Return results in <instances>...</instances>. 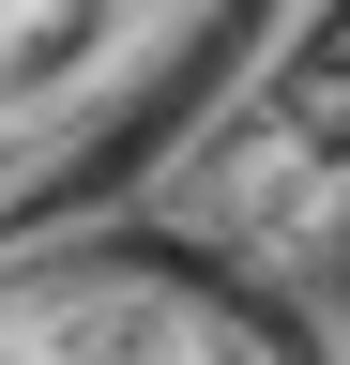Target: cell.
Wrapping results in <instances>:
<instances>
[{"mask_svg": "<svg viewBox=\"0 0 350 365\" xmlns=\"http://www.w3.org/2000/svg\"><path fill=\"white\" fill-rule=\"evenodd\" d=\"M274 137H289V153H320V168H350V0L274 61Z\"/></svg>", "mask_w": 350, "mask_h": 365, "instance_id": "3957f363", "label": "cell"}, {"mask_svg": "<svg viewBox=\"0 0 350 365\" xmlns=\"http://www.w3.org/2000/svg\"><path fill=\"white\" fill-rule=\"evenodd\" d=\"M274 0H0V244L122 198L213 91Z\"/></svg>", "mask_w": 350, "mask_h": 365, "instance_id": "6da1fadb", "label": "cell"}, {"mask_svg": "<svg viewBox=\"0 0 350 365\" xmlns=\"http://www.w3.org/2000/svg\"><path fill=\"white\" fill-rule=\"evenodd\" d=\"M0 365H320V335L213 244L31 228V244H0Z\"/></svg>", "mask_w": 350, "mask_h": 365, "instance_id": "7a4b0ae2", "label": "cell"}]
</instances>
